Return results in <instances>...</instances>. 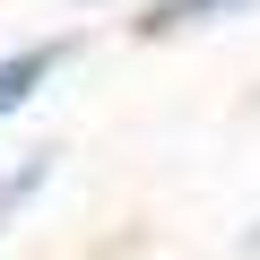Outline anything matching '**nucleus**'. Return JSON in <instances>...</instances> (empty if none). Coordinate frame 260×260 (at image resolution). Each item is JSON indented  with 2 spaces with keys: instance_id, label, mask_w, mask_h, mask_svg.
Here are the masks:
<instances>
[{
  "instance_id": "f257e3e1",
  "label": "nucleus",
  "mask_w": 260,
  "mask_h": 260,
  "mask_svg": "<svg viewBox=\"0 0 260 260\" xmlns=\"http://www.w3.org/2000/svg\"><path fill=\"white\" fill-rule=\"evenodd\" d=\"M44 182H52V148H35V156H18L9 174H0V225H9V217H18V208H26Z\"/></svg>"
},
{
  "instance_id": "f03ea898",
  "label": "nucleus",
  "mask_w": 260,
  "mask_h": 260,
  "mask_svg": "<svg viewBox=\"0 0 260 260\" xmlns=\"http://www.w3.org/2000/svg\"><path fill=\"white\" fill-rule=\"evenodd\" d=\"M225 9H243V0H156V9H148V35H174V26H200V18H225Z\"/></svg>"
},
{
  "instance_id": "7ed1b4c3",
  "label": "nucleus",
  "mask_w": 260,
  "mask_h": 260,
  "mask_svg": "<svg viewBox=\"0 0 260 260\" xmlns=\"http://www.w3.org/2000/svg\"><path fill=\"white\" fill-rule=\"evenodd\" d=\"M243 251H260V225H251V234H243Z\"/></svg>"
}]
</instances>
